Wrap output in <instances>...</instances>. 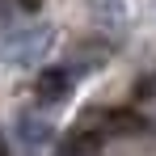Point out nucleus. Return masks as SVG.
Returning a JSON list of instances; mask_svg holds the SVG:
<instances>
[{
  "instance_id": "nucleus-1",
  "label": "nucleus",
  "mask_w": 156,
  "mask_h": 156,
  "mask_svg": "<svg viewBox=\"0 0 156 156\" xmlns=\"http://www.w3.org/2000/svg\"><path fill=\"white\" fill-rule=\"evenodd\" d=\"M55 42V30L47 21H17L0 30V63L9 68H38Z\"/></svg>"
},
{
  "instance_id": "nucleus-2",
  "label": "nucleus",
  "mask_w": 156,
  "mask_h": 156,
  "mask_svg": "<svg viewBox=\"0 0 156 156\" xmlns=\"http://www.w3.org/2000/svg\"><path fill=\"white\" fill-rule=\"evenodd\" d=\"M93 68H97V55H72V59H63V63H47V68L38 72V80H34V97H38V105L68 101L72 89H76Z\"/></svg>"
},
{
  "instance_id": "nucleus-3",
  "label": "nucleus",
  "mask_w": 156,
  "mask_h": 156,
  "mask_svg": "<svg viewBox=\"0 0 156 156\" xmlns=\"http://www.w3.org/2000/svg\"><path fill=\"white\" fill-rule=\"evenodd\" d=\"M13 139L26 156H42V148L55 144V122L42 114V110H21L13 118Z\"/></svg>"
},
{
  "instance_id": "nucleus-4",
  "label": "nucleus",
  "mask_w": 156,
  "mask_h": 156,
  "mask_svg": "<svg viewBox=\"0 0 156 156\" xmlns=\"http://www.w3.org/2000/svg\"><path fill=\"white\" fill-rule=\"evenodd\" d=\"M131 21L127 0H93V26L105 30V34H122Z\"/></svg>"
},
{
  "instance_id": "nucleus-5",
  "label": "nucleus",
  "mask_w": 156,
  "mask_h": 156,
  "mask_svg": "<svg viewBox=\"0 0 156 156\" xmlns=\"http://www.w3.org/2000/svg\"><path fill=\"white\" fill-rule=\"evenodd\" d=\"M97 139H101V135H97V131H76V135H72V139H63V144H59V148H55V156H93V148H97Z\"/></svg>"
},
{
  "instance_id": "nucleus-6",
  "label": "nucleus",
  "mask_w": 156,
  "mask_h": 156,
  "mask_svg": "<svg viewBox=\"0 0 156 156\" xmlns=\"http://www.w3.org/2000/svg\"><path fill=\"white\" fill-rule=\"evenodd\" d=\"M4 9H9V0H0V13H4Z\"/></svg>"
}]
</instances>
